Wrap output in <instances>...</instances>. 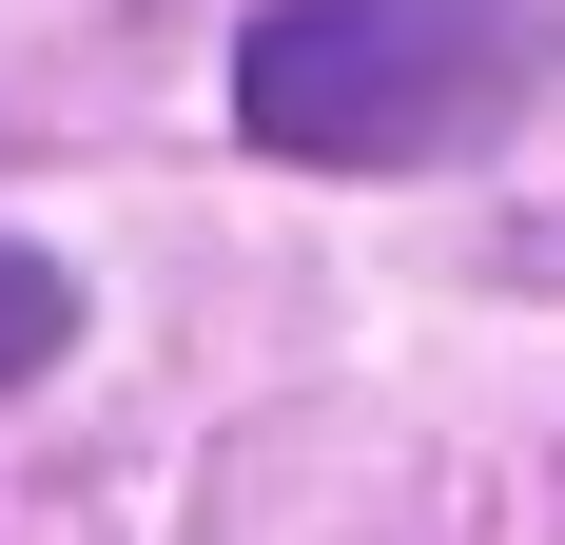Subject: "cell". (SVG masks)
I'll use <instances>...</instances> for the list:
<instances>
[{"mask_svg":"<svg viewBox=\"0 0 565 545\" xmlns=\"http://www.w3.org/2000/svg\"><path fill=\"white\" fill-rule=\"evenodd\" d=\"M526 98H546V20L526 0H274L234 40V117L312 175L488 157Z\"/></svg>","mask_w":565,"mask_h":545,"instance_id":"cell-1","label":"cell"},{"mask_svg":"<svg viewBox=\"0 0 565 545\" xmlns=\"http://www.w3.org/2000/svg\"><path fill=\"white\" fill-rule=\"evenodd\" d=\"M58 331H78V272H40V254H0V371H40Z\"/></svg>","mask_w":565,"mask_h":545,"instance_id":"cell-2","label":"cell"}]
</instances>
